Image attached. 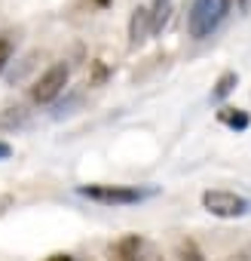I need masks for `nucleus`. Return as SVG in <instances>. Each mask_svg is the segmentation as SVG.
<instances>
[{
    "label": "nucleus",
    "instance_id": "nucleus-1",
    "mask_svg": "<svg viewBox=\"0 0 251 261\" xmlns=\"http://www.w3.org/2000/svg\"><path fill=\"white\" fill-rule=\"evenodd\" d=\"M230 4H233V0H193L190 16H187V31H190V37H196V40L208 37V34L227 19Z\"/></svg>",
    "mask_w": 251,
    "mask_h": 261
},
{
    "label": "nucleus",
    "instance_id": "nucleus-2",
    "mask_svg": "<svg viewBox=\"0 0 251 261\" xmlns=\"http://www.w3.org/2000/svg\"><path fill=\"white\" fill-rule=\"evenodd\" d=\"M77 194L86 200L104 203V206H132V203H141L144 197H150L153 191L129 188V185H80Z\"/></svg>",
    "mask_w": 251,
    "mask_h": 261
},
{
    "label": "nucleus",
    "instance_id": "nucleus-3",
    "mask_svg": "<svg viewBox=\"0 0 251 261\" xmlns=\"http://www.w3.org/2000/svg\"><path fill=\"white\" fill-rule=\"evenodd\" d=\"M202 209L211 212V215H217V218H242V215L251 212V200H245L236 191L214 188V191H205L202 194Z\"/></svg>",
    "mask_w": 251,
    "mask_h": 261
},
{
    "label": "nucleus",
    "instance_id": "nucleus-4",
    "mask_svg": "<svg viewBox=\"0 0 251 261\" xmlns=\"http://www.w3.org/2000/svg\"><path fill=\"white\" fill-rule=\"evenodd\" d=\"M68 77H71V71H68V65H52V68H46L37 80H34V86H31V98L37 101V105H49V101H55L61 92H65V86H68Z\"/></svg>",
    "mask_w": 251,
    "mask_h": 261
},
{
    "label": "nucleus",
    "instance_id": "nucleus-5",
    "mask_svg": "<svg viewBox=\"0 0 251 261\" xmlns=\"http://www.w3.org/2000/svg\"><path fill=\"white\" fill-rule=\"evenodd\" d=\"M150 34H153L150 7H135L132 16H129V46H141Z\"/></svg>",
    "mask_w": 251,
    "mask_h": 261
},
{
    "label": "nucleus",
    "instance_id": "nucleus-6",
    "mask_svg": "<svg viewBox=\"0 0 251 261\" xmlns=\"http://www.w3.org/2000/svg\"><path fill=\"white\" fill-rule=\"evenodd\" d=\"M141 243H144V237H138V233H129V237L116 240V243L110 246V261H135Z\"/></svg>",
    "mask_w": 251,
    "mask_h": 261
},
{
    "label": "nucleus",
    "instance_id": "nucleus-7",
    "mask_svg": "<svg viewBox=\"0 0 251 261\" xmlns=\"http://www.w3.org/2000/svg\"><path fill=\"white\" fill-rule=\"evenodd\" d=\"M217 120L230 129H236V133H245V129L251 126V117L242 111V108H221L217 111Z\"/></svg>",
    "mask_w": 251,
    "mask_h": 261
},
{
    "label": "nucleus",
    "instance_id": "nucleus-8",
    "mask_svg": "<svg viewBox=\"0 0 251 261\" xmlns=\"http://www.w3.org/2000/svg\"><path fill=\"white\" fill-rule=\"evenodd\" d=\"M28 108L25 105H10V108H4L0 111V129H19V126H25L28 123Z\"/></svg>",
    "mask_w": 251,
    "mask_h": 261
},
{
    "label": "nucleus",
    "instance_id": "nucleus-9",
    "mask_svg": "<svg viewBox=\"0 0 251 261\" xmlns=\"http://www.w3.org/2000/svg\"><path fill=\"white\" fill-rule=\"evenodd\" d=\"M236 83H239V74H236V71H224V74L217 77L214 89H211V101H224V98L236 89Z\"/></svg>",
    "mask_w": 251,
    "mask_h": 261
},
{
    "label": "nucleus",
    "instance_id": "nucleus-10",
    "mask_svg": "<svg viewBox=\"0 0 251 261\" xmlns=\"http://www.w3.org/2000/svg\"><path fill=\"white\" fill-rule=\"evenodd\" d=\"M175 261H205L202 249L193 243V240H178L175 246Z\"/></svg>",
    "mask_w": 251,
    "mask_h": 261
},
{
    "label": "nucleus",
    "instance_id": "nucleus-11",
    "mask_svg": "<svg viewBox=\"0 0 251 261\" xmlns=\"http://www.w3.org/2000/svg\"><path fill=\"white\" fill-rule=\"evenodd\" d=\"M172 16V0H156V4L150 7V19H153V34L163 31V25L169 22Z\"/></svg>",
    "mask_w": 251,
    "mask_h": 261
},
{
    "label": "nucleus",
    "instance_id": "nucleus-12",
    "mask_svg": "<svg viewBox=\"0 0 251 261\" xmlns=\"http://www.w3.org/2000/svg\"><path fill=\"white\" fill-rule=\"evenodd\" d=\"M135 261H166V258H163V252H160V246H156V243L144 240V243H141V249H138V258H135Z\"/></svg>",
    "mask_w": 251,
    "mask_h": 261
},
{
    "label": "nucleus",
    "instance_id": "nucleus-13",
    "mask_svg": "<svg viewBox=\"0 0 251 261\" xmlns=\"http://www.w3.org/2000/svg\"><path fill=\"white\" fill-rule=\"evenodd\" d=\"M10 59H13V37L0 34V74H4V68L10 65Z\"/></svg>",
    "mask_w": 251,
    "mask_h": 261
},
{
    "label": "nucleus",
    "instance_id": "nucleus-14",
    "mask_svg": "<svg viewBox=\"0 0 251 261\" xmlns=\"http://www.w3.org/2000/svg\"><path fill=\"white\" fill-rule=\"evenodd\" d=\"M104 77H107V68H104L101 62H95V65H92V83H101Z\"/></svg>",
    "mask_w": 251,
    "mask_h": 261
},
{
    "label": "nucleus",
    "instance_id": "nucleus-15",
    "mask_svg": "<svg viewBox=\"0 0 251 261\" xmlns=\"http://www.w3.org/2000/svg\"><path fill=\"white\" fill-rule=\"evenodd\" d=\"M13 203H16L13 194H0V215H7V209H13Z\"/></svg>",
    "mask_w": 251,
    "mask_h": 261
},
{
    "label": "nucleus",
    "instance_id": "nucleus-16",
    "mask_svg": "<svg viewBox=\"0 0 251 261\" xmlns=\"http://www.w3.org/2000/svg\"><path fill=\"white\" fill-rule=\"evenodd\" d=\"M10 157H13V148L7 142H0V160H10Z\"/></svg>",
    "mask_w": 251,
    "mask_h": 261
},
{
    "label": "nucleus",
    "instance_id": "nucleus-17",
    "mask_svg": "<svg viewBox=\"0 0 251 261\" xmlns=\"http://www.w3.org/2000/svg\"><path fill=\"white\" fill-rule=\"evenodd\" d=\"M46 261H74V258H71V255H65V252H58V255H49Z\"/></svg>",
    "mask_w": 251,
    "mask_h": 261
},
{
    "label": "nucleus",
    "instance_id": "nucleus-18",
    "mask_svg": "<svg viewBox=\"0 0 251 261\" xmlns=\"http://www.w3.org/2000/svg\"><path fill=\"white\" fill-rule=\"evenodd\" d=\"M239 261H251V246H248V249H245V252L239 255Z\"/></svg>",
    "mask_w": 251,
    "mask_h": 261
},
{
    "label": "nucleus",
    "instance_id": "nucleus-19",
    "mask_svg": "<svg viewBox=\"0 0 251 261\" xmlns=\"http://www.w3.org/2000/svg\"><path fill=\"white\" fill-rule=\"evenodd\" d=\"M239 7H242V10L248 13V7H251V0H239Z\"/></svg>",
    "mask_w": 251,
    "mask_h": 261
},
{
    "label": "nucleus",
    "instance_id": "nucleus-20",
    "mask_svg": "<svg viewBox=\"0 0 251 261\" xmlns=\"http://www.w3.org/2000/svg\"><path fill=\"white\" fill-rule=\"evenodd\" d=\"M95 4H98V7H107V4H110V0H95Z\"/></svg>",
    "mask_w": 251,
    "mask_h": 261
}]
</instances>
